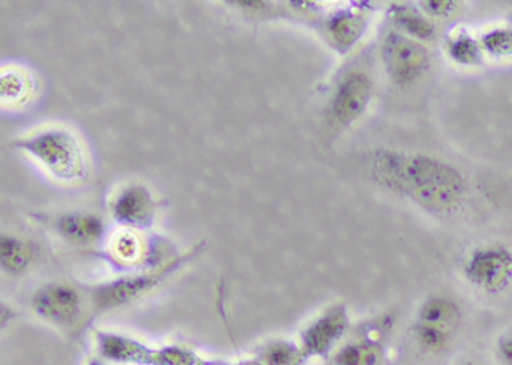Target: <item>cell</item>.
<instances>
[{"label": "cell", "mask_w": 512, "mask_h": 365, "mask_svg": "<svg viewBox=\"0 0 512 365\" xmlns=\"http://www.w3.org/2000/svg\"><path fill=\"white\" fill-rule=\"evenodd\" d=\"M367 172L374 185L433 217L455 218L469 206L466 176L454 164L434 155L376 149L368 155Z\"/></svg>", "instance_id": "cell-1"}, {"label": "cell", "mask_w": 512, "mask_h": 365, "mask_svg": "<svg viewBox=\"0 0 512 365\" xmlns=\"http://www.w3.org/2000/svg\"><path fill=\"white\" fill-rule=\"evenodd\" d=\"M203 248H206L205 241L194 245L187 253L175 257L170 262L151 269V271L125 275V277L95 284L89 289L91 319L107 313V311L118 310V308L127 307L133 302L139 301L140 298L160 287L164 281L169 280L172 275H175L179 269L184 268L194 257L199 256Z\"/></svg>", "instance_id": "cell-2"}, {"label": "cell", "mask_w": 512, "mask_h": 365, "mask_svg": "<svg viewBox=\"0 0 512 365\" xmlns=\"http://www.w3.org/2000/svg\"><path fill=\"white\" fill-rule=\"evenodd\" d=\"M11 146L31 155L59 181H82L88 173L85 149L76 134L67 128H44Z\"/></svg>", "instance_id": "cell-3"}, {"label": "cell", "mask_w": 512, "mask_h": 365, "mask_svg": "<svg viewBox=\"0 0 512 365\" xmlns=\"http://www.w3.org/2000/svg\"><path fill=\"white\" fill-rule=\"evenodd\" d=\"M463 328V311L451 296H427L416 308L410 325L413 341L422 352L439 356L457 343Z\"/></svg>", "instance_id": "cell-4"}, {"label": "cell", "mask_w": 512, "mask_h": 365, "mask_svg": "<svg viewBox=\"0 0 512 365\" xmlns=\"http://www.w3.org/2000/svg\"><path fill=\"white\" fill-rule=\"evenodd\" d=\"M461 277L470 289L487 298H499L512 289V247L488 241L466 251L460 265Z\"/></svg>", "instance_id": "cell-5"}, {"label": "cell", "mask_w": 512, "mask_h": 365, "mask_svg": "<svg viewBox=\"0 0 512 365\" xmlns=\"http://www.w3.org/2000/svg\"><path fill=\"white\" fill-rule=\"evenodd\" d=\"M380 64L389 82L410 88L430 73L433 53L427 44L389 29L380 41Z\"/></svg>", "instance_id": "cell-6"}, {"label": "cell", "mask_w": 512, "mask_h": 365, "mask_svg": "<svg viewBox=\"0 0 512 365\" xmlns=\"http://www.w3.org/2000/svg\"><path fill=\"white\" fill-rule=\"evenodd\" d=\"M374 97V79L367 68L346 71L332 91L328 104L329 124L346 130L367 113Z\"/></svg>", "instance_id": "cell-7"}, {"label": "cell", "mask_w": 512, "mask_h": 365, "mask_svg": "<svg viewBox=\"0 0 512 365\" xmlns=\"http://www.w3.org/2000/svg\"><path fill=\"white\" fill-rule=\"evenodd\" d=\"M350 328L349 310L334 304L317 314L299 334V347L305 361L325 359L334 355Z\"/></svg>", "instance_id": "cell-8"}, {"label": "cell", "mask_w": 512, "mask_h": 365, "mask_svg": "<svg viewBox=\"0 0 512 365\" xmlns=\"http://www.w3.org/2000/svg\"><path fill=\"white\" fill-rule=\"evenodd\" d=\"M35 316L59 328H71L85 310L83 293L67 281H49L35 290L31 298Z\"/></svg>", "instance_id": "cell-9"}, {"label": "cell", "mask_w": 512, "mask_h": 365, "mask_svg": "<svg viewBox=\"0 0 512 365\" xmlns=\"http://www.w3.org/2000/svg\"><path fill=\"white\" fill-rule=\"evenodd\" d=\"M110 212L127 229H148L157 217V202L146 185L131 184L113 197Z\"/></svg>", "instance_id": "cell-10"}, {"label": "cell", "mask_w": 512, "mask_h": 365, "mask_svg": "<svg viewBox=\"0 0 512 365\" xmlns=\"http://www.w3.org/2000/svg\"><path fill=\"white\" fill-rule=\"evenodd\" d=\"M370 23L371 16L367 10L344 8L335 11L325 20L323 31L329 46L340 55H346L365 37Z\"/></svg>", "instance_id": "cell-11"}, {"label": "cell", "mask_w": 512, "mask_h": 365, "mask_svg": "<svg viewBox=\"0 0 512 365\" xmlns=\"http://www.w3.org/2000/svg\"><path fill=\"white\" fill-rule=\"evenodd\" d=\"M98 355L113 364L157 365L158 349L149 347L137 338L112 331L95 334Z\"/></svg>", "instance_id": "cell-12"}, {"label": "cell", "mask_w": 512, "mask_h": 365, "mask_svg": "<svg viewBox=\"0 0 512 365\" xmlns=\"http://www.w3.org/2000/svg\"><path fill=\"white\" fill-rule=\"evenodd\" d=\"M56 232L73 245L97 244L106 232L103 218L89 212H68L56 220Z\"/></svg>", "instance_id": "cell-13"}, {"label": "cell", "mask_w": 512, "mask_h": 365, "mask_svg": "<svg viewBox=\"0 0 512 365\" xmlns=\"http://www.w3.org/2000/svg\"><path fill=\"white\" fill-rule=\"evenodd\" d=\"M388 17L394 31L412 40L427 44L436 38V22L425 16L419 7L407 4L391 5L388 8Z\"/></svg>", "instance_id": "cell-14"}, {"label": "cell", "mask_w": 512, "mask_h": 365, "mask_svg": "<svg viewBox=\"0 0 512 365\" xmlns=\"http://www.w3.org/2000/svg\"><path fill=\"white\" fill-rule=\"evenodd\" d=\"M331 361L332 365H386L388 353L382 341L365 337L341 344Z\"/></svg>", "instance_id": "cell-15"}, {"label": "cell", "mask_w": 512, "mask_h": 365, "mask_svg": "<svg viewBox=\"0 0 512 365\" xmlns=\"http://www.w3.org/2000/svg\"><path fill=\"white\" fill-rule=\"evenodd\" d=\"M35 259V248L31 242L16 235H4L0 239V266L5 274H25Z\"/></svg>", "instance_id": "cell-16"}, {"label": "cell", "mask_w": 512, "mask_h": 365, "mask_svg": "<svg viewBox=\"0 0 512 365\" xmlns=\"http://www.w3.org/2000/svg\"><path fill=\"white\" fill-rule=\"evenodd\" d=\"M445 52L458 67H479L485 58L479 38L464 28L449 35L448 40L445 41Z\"/></svg>", "instance_id": "cell-17"}, {"label": "cell", "mask_w": 512, "mask_h": 365, "mask_svg": "<svg viewBox=\"0 0 512 365\" xmlns=\"http://www.w3.org/2000/svg\"><path fill=\"white\" fill-rule=\"evenodd\" d=\"M34 91V82L28 74L16 68H7L0 76V98L4 104H22Z\"/></svg>", "instance_id": "cell-18"}, {"label": "cell", "mask_w": 512, "mask_h": 365, "mask_svg": "<svg viewBox=\"0 0 512 365\" xmlns=\"http://www.w3.org/2000/svg\"><path fill=\"white\" fill-rule=\"evenodd\" d=\"M262 365H305L299 344L287 340H274L260 349L259 359Z\"/></svg>", "instance_id": "cell-19"}, {"label": "cell", "mask_w": 512, "mask_h": 365, "mask_svg": "<svg viewBox=\"0 0 512 365\" xmlns=\"http://www.w3.org/2000/svg\"><path fill=\"white\" fill-rule=\"evenodd\" d=\"M479 43L485 58L494 59V61L512 58L511 28L499 26V28L488 29L479 37Z\"/></svg>", "instance_id": "cell-20"}, {"label": "cell", "mask_w": 512, "mask_h": 365, "mask_svg": "<svg viewBox=\"0 0 512 365\" xmlns=\"http://www.w3.org/2000/svg\"><path fill=\"white\" fill-rule=\"evenodd\" d=\"M112 250L122 262H136L142 256V242L137 238L136 233L124 230L113 239Z\"/></svg>", "instance_id": "cell-21"}, {"label": "cell", "mask_w": 512, "mask_h": 365, "mask_svg": "<svg viewBox=\"0 0 512 365\" xmlns=\"http://www.w3.org/2000/svg\"><path fill=\"white\" fill-rule=\"evenodd\" d=\"M157 365H203V361L187 347L166 346L158 349Z\"/></svg>", "instance_id": "cell-22"}, {"label": "cell", "mask_w": 512, "mask_h": 365, "mask_svg": "<svg viewBox=\"0 0 512 365\" xmlns=\"http://www.w3.org/2000/svg\"><path fill=\"white\" fill-rule=\"evenodd\" d=\"M418 7L433 22L452 19L461 10L460 2H454V0H424V2H418Z\"/></svg>", "instance_id": "cell-23"}, {"label": "cell", "mask_w": 512, "mask_h": 365, "mask_svg": "<svg viewBox=\"0 0 512 365\" xmlns=\"http://www.w3.org/2000/svg\"><path fill=\"white\" fill-rule=\"evenodd\" d=\"M494 355L500 365H512V325L497 335L494 341Z\"/></svg>", "instance_id": "cell-24"}, {"label": "cell", "mask_w": 512, "mask_h": 365, "mask_svg": "<svg viewBox=\"0 0 512 365\" xmlns=\"http://www.w3.org/2000/svg\"><path fill=\"white\" fill-rule=\"evenodd\" d=\"M238 365H262V362H260V361H244Z\"/></svg>", "instance_id": "cell-25"}, {"label": "cell", "mask_w": 512, "mask_h": 365, "mask_svg": "<svg viewBox=\"0 0 512 365\" xmlns=\"http://www.w3.org/2000/svg\"><path fill=\"white\" fill-rule=\"evenodd\" d=\"M460 365H476V364H473V362H463V364H460Z\"/></svg>", "instance_id": "cell-26"}, {"label": "cell", "mask_w": 512, "mask_h": 365, "mask_svg": "<svg viewBox=\"0 0 512 365\" xmlns=\"http://www.w3.org/2000/svg\"><path fill=\"white\" fill-rule=\"evenodd\" d=\"M97 365H100V364H97Z\"/></svg>", "instance_id": "cell-27"}]
</instances>
